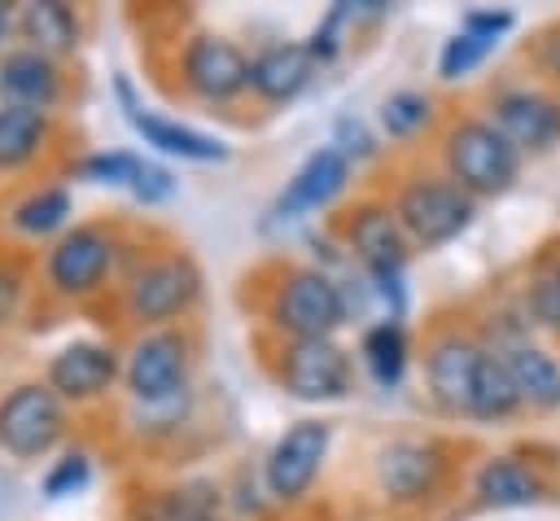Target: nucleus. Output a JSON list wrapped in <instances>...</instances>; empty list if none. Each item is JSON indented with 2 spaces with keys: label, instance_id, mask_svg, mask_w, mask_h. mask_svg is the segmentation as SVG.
Returning a JSON list of instances; mask_svg holds the SVG:
<instances>
[{
  "label": "nucleus",
  "instance_id": "21",
  "mask_svg": "<svg viewBox=\"0 0 560 521\" xmlns=\"http://www.w3.org/2000/svg\"><path fill=\"white\" fill-rule=\"evenodd\" d=\"M503 363H508V372L516 381L521 403H534L542 412L560 407V368H556V359L547 350H538V346H512L503 355Z\"/></svg>",
  "mask_w": 560,
  "mask_h": 521
},
{
  "label": "nucleus",
  "instance_id": "17",
  "mask_svg": "<svg viewBox=\"0 0 560 521\" xmlns=\"http://www.w3.org/2000/svg\"><path fill=\"white\" fill-rule=\"evenodd\" d=\"M442 477V460L433 447H420V442H389L381 455H376V482L389 499L398 503H411L420 495L433 490V482Z\"/></svg>",
  "mask_w": 560,
  "mask_h": 521
},
{
  "label": "nucleus",
  "instance_id": "34",
  "mask_svg": "<svg viewBox=\"0 0 560 521\" xmlns=\"http://www.w3.org/2000/svg\"><path fill=\"white\" fill-rule=\"evenodd\" d=\"M131 193H136V201L158 206V201H166V197L175 193V180H171V171H166V166L140 162V171H136V180H131Z\"/></svg>",
  "mask_w": 560,
  "mask_h": 521
},
{
  "label": "nucleus",
  "instance_id": "27",
  "mask_svg": "<svg viewBox=\"0 0 560 521\" xmlns=\"http://www.w3.org/2000/svg\"><path fill=\"white\" fill-rule=\"evenodd\" d=\"M529 311L542 328H560V258L538 263L529 280Z\"/></svg>",
  "mask_w": 560,
  "mask_h": 521
},
{
  "label": "nucleus",
  "instance_id": "14",
  "mask_svg": "<svg viewBox=\"0 0 560 521\" xmlns=\"http://www.w3.org/2000/svg\"><path fill=\"white\" fill-rule=\"evenodd\" d=\"M346 175H350V162H346L332 144L315 149V153L293 171V180L284 184V193H280L276 206H271V215H276V219H298V215H306V210L328 206V201L346 188Z\"/></svg>",
  "mask_w": 560,
  "mask_h": 521
},
{
  "label": "nucleus",
  "instance_id": "31",
  "mask_svg": "<svg viewBox=\"0 0 560 521\" xmlns=\"http://www.w3.org/2000/svg\"><path fill=\"white\" fill-rule=\"evenodd\" d=\"M92 477V455L88 451H66L48 473H44V495L48 499H66L74 490H83Z\"/></svg>",
  "mask_w": 560,
  "mask_h": 521
},
{
  "label": "nucleus",
  "instance_id": "11",
  "mask_svg": "<svg viewBox=\"0 0 560 521\" xmlns=\"http://www.w3.org/2000/svg\"><path fill=\"white\" fill-rule=\"evenodd\" d=\"M122 363L118 350L105 341H70L48 359L44 381L57 390L61 403H92L118 381Z\"/></svg>",
  "mask_w": 560,
  "mask_h": 521
},
{
  "label": "nucleus",
  "instance_id": "35",
  "mask_svg": "<svg viewBox=\"0 0 560 521\" xmlns=\"http://www.w3.org/2000/svg\"><path fill=\"white\" fill-rule=\"evenodd\" d=\"M332 136H337V140H332V149H337L346 162H350V158H368V153L376 149L359 118H337V131H332Z\"/></svg>",
  "mask_w": 560,
  "mask_h": 521
},
{
  "label": "nucleus",
  "instance_id": "18",
  "mask_svg": "<svg viewBox=\"0 0 560 521\" xmlns=\"http://www.w3.org/2000/svg\"><path fill=\"white\" fill-rule=\"evenodd\" d=\"M311 70H315V53L306 44H271L249 61V88L262 101L280 105V101H293L306 88Z\"/></svg>",
  "mask_w": 560,
  "mask_h": 521
},
{
  "label": "nucleus",
  "instance_id": "24",
  "mask_svg": "<svg viewBox=\"0 0 560 521\" xmlns=\"http://www.w3.org/2000/svg\"><path fill=\"white\" fill-rule=\"evenodd\" d=\"M477 495L490 503V508H525L534 495H538V482L534 473L512 460V455H494L481 464L477 473Z\"/></svg>",
  "mask_w": 560,
  "mask_h": 521
},
{
  "label": "nucleus",
  "instance_id": "8",
  "mask_svg": "<svg viewBox=\"0 0 560 521\" xmlns=\"http://www.w3.org/2000/svg\"><path fill=\"white\" fill-rule=\"evenodd\" d=\"M179 79L201 101H232L249 88V57L223 35H192L179 48Z\"/></svg>",
  "mask_w": 560,
  "mask_h": 521
},
{
  "label": "nucleus",
  "instance_id": "29",
  "mask_svg": "<svg viewBox=\"0 0 560 521\" xmlns=\"http://www.w3.org/2000/svg\"><path fill=\"white\" fill-rule=\"evenodd\" d=\"M490 48H494V39L472 35V31H459L455 39H446L442 61H438V74H442V79H459V74H468V70H472Z\"/></svg>",
  "mask_w": 560,
  "mask_h": 521
},
{
  "label": "nucleus",
  "instance_id": "33",
  "mask_svg": "<svg viewBox=\"0 0 560 521\" xmlns=\"http://www.w3.org/2000/svg\"><path fill=\"white\" fill-rule=\"evenodd\" d=\"M22 293H26V267H22L18 258H4V254H0V328L18 315Z\"/></svg>",
  "mask_w": 560,
  "mask_h": 521
},
{
  "label": "nucleus",
  "instance_id": "22",
  "mask_svg": "<svg viewBox=\"0 0 560 521\" xmlns=\"http://www.w3.org/2000/svg\"><path fill=\"white\" fill-rule=\"evenodd\" d=\"M18 26L31 39V48L44 53V57L70 53L79 44V22H74L70 4H61V0H31V4H22Z\"/></svg>",
  "mask_w": 560,
  "mask_h": 521
},
{
  "label": "nucleus",
  "instance_id": "23",
  "mask_svg": "<svg viewBox=\"0 0 560 521\" xmlns=\"http://www.w3.org/2000/svg\"><path fill=\"white\" fill-rule=\"evenodd\" d=\"M48 140V114L26 105H0V171L26 166Z\"/></svg>",
  "mask_w": 560,
  "mask_h": 521
},
{
  "label": "nucleus",
  "instance_id": "5",
  "mask_svg": "<svg viewBox=\"0 0 560 521\" xmlns=\"http://www.w3.org/2000/svg\"><path fill=\"white\" fill-rule=\"evenodd\" d=\"M394 215H398L407 241L429 250V245L455 241L472 223V197L455 180H411L398 193Z\"/></svg>",
  "mask_w": 560,
  "mask_h": 521
},
{
  "label": "nucleus",
  "instance_id": "1",
  "mask_svg": "<svg viewBox=\"0 0 560 521\" xmlns=\"http://www.w3.org/2000/svg\"><path fill=\"white\" fill-rule=\"evenodd\" d=\"M446 166H451V180L468 197H494L516 180L521 158H516L512 140L494 123L464 118L446 136Z\"/></svg>",
  "mask_w": 560,
  "mask_h": 521
},
{
  "label": "nucleus",
  "instance_id": "16",
  "mask_svg": "<svg viewBox=\"0 0 560 521\" xmlns=\"http://www.w3.org/2000/svg\"><path fill=\"white\" fill-rule=\"evenodd\" d=\"M61 96V70L52 57L35 53V48H13L0 57V101L4 105H26V109H44L57 105Z\"/></svg>",
  "mask_w": 560,
  "mask_h": 521
},
{
  "label": "nucleus",
  "instance_id": "6",
  "mask_svg": "<svg viewBox=\"0 0 560 521\" xmlns=\"http://www.w3.org/2000/svg\"><path fill=\"white\" fill-rule=\"evenodd\" d=\"M271 320L289 337H332V328H341V320H346V298L324 271L293 267L276 285Z\"/></svg>",
  "mask_w": 560,
  "mask_h": 521
},
{
  "label": "nucleus",
  "instance_id": "39",
  "mask_svg": "<svg viewBox=\"0 0 560 521\" xmlns=\"http://www.w3.org/2000/svg\"><path fill=\"white\" fill-rule=\"evenodd\" d=\"M556 118H560V105H556Z\"/></svg>",
  "mask_w": 560,
  "mask_h": 521
},
{
  "label": "nucleus",
  "instance_id": "32",
  "mask_svg": "<svg viewBox=\"0 0 560 521\" xmlns=\"http://www.w3.org/2000/svg\"><path fill=\"white\" fill-rule=\"evenodd\" d=\"M140 412V429H175L188 412V390L171 394V398H153V403H131Z\"/></svg>",
  "mask_w": 560,
  "mask_h": 521
},
{
  "label": "nucleus",
  "instance_id": "9",
  "mask_svg": "<svg viewBox=\"0 0 560 521\" xmlns=\"http://www.w3.org/2000/svg\"><path fill=\"white\" fill-rule=\"evenodd\" d=\"M280 385L302 403L341 398L350 390V359L332 337H293L280 350Z\"/></svg>",
  "mask_w": 560,
  "mask_h": 521
},
{
  "label": "nucleus",
  "instance_id": "19",
  "mask_svg": "<svg viewBox=\"0 0 560 521\" xmlns=\"http://www.w3.org/2000/svg\"><path fill=\"white\" fill-rule=\"evenodd\" d=\"M494 127L512 140V149H547L560 131L556 105L538 92H508L494 105Z\"/></svg>",
  "mask_w": 560,
  "mask_h": 521
},
{
  "label": "nucleus",
  "instance_id": "10",
  "mask_svg": "<svg viewBox=\"0 0 560 521\" xmlns=\"http://www.w3.org/2000/svg\"><path fill=\"white\" fill-rule=\"evenodd\" d=\"M324 455H328V425L324 420H298L293 429H284V438L267 455L271 499H280V503L302 499L311 490V482L319 477Z\"/></svg>",
  "mask_w": 560,
  "mask_h": 521
},
{
  "label": "nucleus",
  "instance_id": "25",
  "mask_svg": "<svg viewBox=\"0 0 560 521\" xmlns=\"http://www.w3.org/2000/svg\"><path fill=\"white\" fill-rule=\"evenodd\" d=\"M363 363L376 385H398V377L407 368V337H402L398 320H381L363 333Z\"/></svg>",
  "mask_w": 560,
  "mask_h": 521
},
{
  "label": "nucleus",
  "instance_id": "7",
  "mask_svg": "<svg viewBox=\"0 0 560 521\" xmlns=\"http://www.w3.org/2000/svg\"><path fill=\"white\" fill-rule=\"evenodd\" d=\"M188 337L179 328H149L131 341L122 377H127V394L131 403H153V398H171L179 390H188Z\"/></svg>",
  "mask_w": 560,
  "mask_h": 521
},
{
  "label": "nucleus",
  "instance_id": "4",
  "mask_svg": "<svg viewBox=\"0 0 560 521\" xmlns=\"http://www.w3.org/2000/svg\"><path fill=\"white\" fill-rule=\"evenodd\" d=\"M114 254L118 241L109 223H74L52 241L44 258V280L57 298H92L109 276Z\"/></svg>",
  "mask_w": 560,
  "mask_h": 521
},
{
  "label": "nucleus",
  "instance_id": "38",
  "mask_svg": "<svg viewBox=\"0 0 560 521\" xmlns=\"http://www.w3.org/2000/svg\"><path fill=\"white\" fill-rule=\"evenodd\" d=\"M4 31H9V9L0 4V35H4Z\"/></svg>",
  "mask_w": 560,
  "mask_h": 521
},
{
  "label": "nucleus",
  "instance_id": "15",
  "mask_svg": "<svg viewBox=\"0 0 560 521\" xmlns=\"http://www.w3.org/2000/svg\"><path fill=\"white\" fill-rule=\"evenodd\" d=\"M346 236H350V250L363 258L368 271H402L411 241H407V232L389 206H376V201L359 206L346 223Z\"/></svg>",
  "mask_w": 560,
  "mask_h": 521
},
{
  "label": "nucleus",
  "instance_id": "26",
  "mask_svg": "<svg viewBox=\"0 0 560 521\" xmlns=\"http://www.w3.org/2000/svg\"><path fill=\"white\" fill-rule=\"evenodd\" d=\"M516 403H521V394H516V381H512L508 363H503L499 355H486V363H481V372H477L472 416H486V420H494V416H508V412H516Z\"/></svg>",
  "mask_w": 560,
  "mask_h": 521
},
{
  "label": "nucleus",
  "instance_id": "36",
  "mask_svg": "<svg viewBox=\"0 0 560 521\" xmlns=\"http://www.w3.org/2000/svg\"><path fill=\"white\" fill-rule=\"evenodd\" d=\"M508 26H512V13H503V9H499V13H481V9H477V13L464 18V31L486 35V39H499Z\"/></svg>",
  "mask_w": 560,
  "mask_h": 521
},
{
  "label": "nucleus",
  "instance_id": "12",
  "mask_svg": "<svg viewBox=\"0 0 560 521\" xmlns=\"http://www.w3.org/2000/svg\"><path fill=\"white\" fill-rule=\"evenodd\" d=\"M486 363V350L459 333L438 337L424 355V381L429 394L451 407V412H472V394H477V372Z\"/></svg>",
  "mask_w": 560,
  "mask_h": 521
},
{
  "label": "nucleus",
  "instance_id": "20",
  "mask_svg": "<svg viewBox=\"0 0 560 521\" xmlns=\"http://www.w3.org/2000/svg\"><path fill=\"white\" fill-rule=\"evenodd\" d=\"M70 210H74L70 188H61V184H39V188H31L22 201H13L9 228H13L18 236H35V241H39V236L66 232Z\"/></svg>",
  "mask_w": 560,
  "mask_h": 521
},
{
  "label": "nucleus",
  "instance_id": "3",
  "mask_svg": "<svg viewBox=\"0 0 560 521\" xmlns=\"http://www.w3.org/2000/svg\"><path fill=\"white\" fill-rule=\"evenodd\" d=\"M66 433V403L48 381H18L0 398V447L18 460H39Z\"/></svg>",
  "mask_w": 560,
  "mask_h": 521
},
{
  "label": "nucleus",
  "instance_id": "30",
  "mask_svg": "<svg viewBox=\"0 0 560 521\" xmlns=\"http://www.w3.org/2000/svg\"><path fill=\"white\" fill-rule=\"evenodd\" d=\"M424 118H429V101L420 92H394L381 105V127L389 136H411L416 127H424Z\"/></svg>",
  "mask_w": 560,
  "mask_h": 521
},
{
  "label": "nucleus",
  "instance_id": "13",
  "mask_svg": "<svg viewBox=\"0 0 560 521\" xmlns=\"http://www.w3.org/2000/svg\"><path fill=\"white\" fill-rule=\"evenodd\" d=\"M118 96H122L127 123L136 127V136H144V144H153V149H162L171 158H184V162H223L228 158V144L223 140H214V136H206L197 127H184L175 118H162V114L144 109L131 96V83L127 79H118Z\"/></svg>",
  "mask_w": 560,
  "mask_h": 521
},
{
  "label": "nucleus",
  "instance_id": "2",
  "mask_svg": "<svg viewBox=\"0 0 560 521\" xmlns=\"http://www.w3.org/2000/svg\"><path fill=\"white\" fill-rule=\"evenodd\" d=\"M197 293H201V271H197V263H192L188 254L171 250V254L144 258V263L127 276V285H122V306H127L131 320L166 328V320L184 315V311L197 302Z\"/></svg>",
  "mask_w": 560,
  "mask_h": 521
},
{
  "label": "nucleus",
  "instance_id": "28",
  "mask_svg": "<svg viewBox=\"0 0 560 521\" xmlns=\"http://www.w3.org/2000/svg\"><path fill=\"white\" fill-rule=\"evenodd\" d=\"M136 171H140V158L127 153V149H101V153H88L79 162V175L92 180V184H127L131 188Z\"/></svg>",
  "mask_w": 560,
  "mask_h": 521
},
{
  "label": "nucleus",
  "instance_id": "37",
  "mask_svg": "<svg viewBox=\"0 0 560 521\" xmlns=\"http://www.w3.org/2000/svg\"><path fill=\"white\" fill-rule=\"evenodd\" d=\"M175 521H214L210 512H184V517H175Z\"/></svg>",
  "mask_w": 560,
  "mask_h": 521
}]
</instances>
